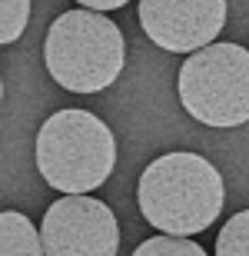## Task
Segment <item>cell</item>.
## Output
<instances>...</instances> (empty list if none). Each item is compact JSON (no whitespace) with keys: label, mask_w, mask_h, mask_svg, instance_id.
I'll return each mask as SVG.
<instances>
[{"label":"cell","mask_w":249,"mask_h":256,"mask_svg":"<svg viewBox=\"0 0 249 256\" xmlns=\"http://www.w3.org/2000/svg\"><path fill=\"white\" fill-rule=\"evenodd\" d=\"M43 64L60 86L73 94H100L126 64L123 34L100 10H67L47 30Z\"/></svg>","instance_id":"cell-2"},{"label":"cell","mask_w":249,"mask_h":256,"mask_svg":"<svg viewBox=\"0 0 249 256\" xmlns=\"http://www.w3.org/2000/svg\"><path fill=\"white\" fill-rule=\"evenodd\" d=\"M223 176L200 153H166L140 176L136 200L143 216L163 233H203L223 210Z\"/></svg>","instance_id":"cell-1"},{"label":"cell","mask_w":249,"mask_h":256,"mask_svg":"<svg viewBox=\"0 0 249 256\" xmlns=\"http://www.w3.org/2000/svg\"><path fill=\"white\" fill-rule=\"evenodd\" d=\"M216 253L220 256H249V210L236 213L223 226L220 240H216Z\"/></svg>","instance_id":"cell-8"},{"label":"cell","mask_w":249,"mask_h":256,"mask_svg":"<svg viewBox=\"0 0 249 256\" xmlns=\"http://www.w3.org/2000/svg\"><path fill=\"white\" fill-rule=\"evenodd\" d=\"M180 104L206 126H240L249 120V50L240 44H210L183 60Z\"/></svg>","instance_id":"cell-4"},{"label":"cell","mask_w":249,"mask_h":256,"mask_svg":"<svg viewBox=\"0 0 249 256\" xmlns=\"http://www.w3.org/2000/svg\"><path fill=\"white\" fill-rule=\"evenodd\" d=\"M40 236L47 256H113L120 250V230L110 206L86 193H67L50 203Z\"/></svg>","instance_id":"cell-5"},{"label":"cell","mask_w":249,"mask_h":256,"mask_svg":"<svg viewBox=\"0 0 249 256\" xmlns=\"http://www.w3.org/2000/svg\"><path fill=\"white\" fill-rule=\"evenodd\" d=\"M140 24L156 47L196 54L220 37L226 0H140Z\"/></svg>","instance_id":"cell-6"},{"label":"cell","mask_w":249,"mask_h":256,"mask_svg":"<svg viewBox=\"0 0 249 256\" xmlns=\"http://www.w3.org/2000/svg\"><path fill=\"white\" fill-rule=\"evenodd\" d=\"M30 20V0H0V40L13 44V40L27 30Z\"/></svg>","instance_id":"cell-10"},{"label":"cell","mask_w":249,"mask_h":256,"mask_svg":"<svg viewBox=\"0 0 249 256\" xmlns=\"http://www.w3.org/2000/svg\"><path fill=\"white\" fill-rule=\"evenodd\" d=\"M77 4H83V7H90V10H100V14H106V10L126 7L130 0H77Z\"/></svg>","instance_id":"cell-11"},{"label":"cell","mask_w":249,"mask_h":256,"mask_svg":"<svg viewBox=\"0 0 249 256\" xmlns=\"http://www.w3.org/2000/svg\"><path fill=\"white\" fill-rule=\"evenodd\" d=\"M136 256H203V246H196L193 240L176 236V233H166V236H153L140 243Z\"/></svg>","instance_id":"cell-9"},{"label":"cell","mask_w":249,"mask_h":256,"mask_svg":"<svg viewBox=\"0 0 249 256\" xmlns=\"http://www.w3.org/2000/svg\"><path fill=\"white\" fill-rule=\"evenodd\" d=\"M0 253L3 256H43V236L17 210L0 213Z\"/></svg>","instance_id":"cell-7"},{"label":"cell","mask_w":249,"mask_h":256,"mask_svg":"<svg viewBox=\"0 0 249 256\" xmlns=\"http://www.w3.org/2000/svg\"><path fill=\"white\" fill-rule=\"evenodd\" d=\"M116 143L90 110H57L37 133V166L60 193H90L113 173Z\"/></svg>","instance_id":"cell-3"}]
</instances>
